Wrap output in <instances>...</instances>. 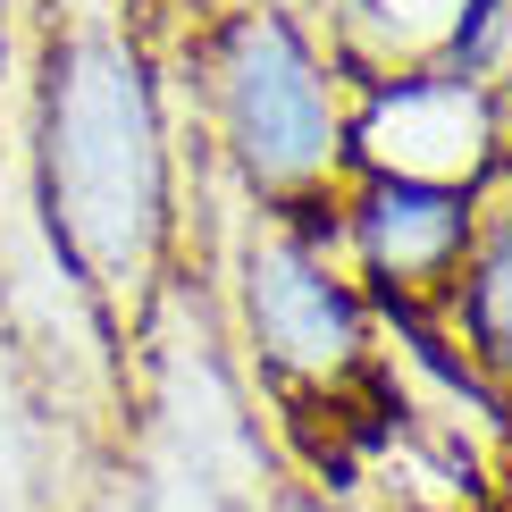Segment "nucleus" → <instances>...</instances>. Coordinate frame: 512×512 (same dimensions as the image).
Instances as JSON below:
<instances>
[{
    "label": "nucleus",
    "instance_id": "1",
    "mask_svg": "<svg viewBox=\"0 0 512 512\" xmlns=\"http://www.w3.org/2000/svg\"><path fill=\"white\" fill-rule=\"evenodd\" d=\"M26 42V152L42 219L84 277L101 328L135 361V336L185 269L177 118L160 93L143 0H26Z\"/></svg>",
    "mask_w": 512,
    "mask_h": 512
},
{
    "label": "nucleus",
    "instance_id": "2",
    "mask_svg": "<svg viewBox=\"0 0 512 512\" xmlns=\"http://www.w3.org/2000/svg\"><path fill=\"white\" fill-rule=\"evenodd\" d=\"M168 118L194 152L277 219H328L353 185V84L286 9L152 17Z\"/></svg>",
    "mask_w": 512,
    "mask_h": 512
},
{
    "label": "nucleus",
    "instance_id": "3",
    "mask_svg": "<svg viewBox=\"0 0 512 512\" xmlns=\"http://www.w3.org/2000/svg\"><path fill=\"white\" fill-rule=\"evenodd\" d=\"M143 512H277V445L252 412L202 286L177 269L152 328L135 336V437H126Z\"/></svg>",
    "mask_w": 512,
    "mask_h": 512
},
{
    "label": "nucleus",
    "instance_id": "4",
    "mask_svg": "<svg viewBox=\"0 0 512 512\" xmlns=\"http://www.w3.org/2000/svg\"><path fill=\"white\" fill-rule=\"evenodd\" d=\"M336 252H345L361 303H387L395 319L445 311L462 261H471V227L479 202L471 194H437V185H395V177H353L345 202L328 210Z\"/></svg>",
    "mask_w": 512,
    "mask_h": 512
},
{
    "label": "nucleus",
    "instance_id": "5",
    "mask_svg": "<svg viewBox=\"0 0 512 512\" xmlns=\"http://www.w3.org/2000/svg\"><path fill=\"white\" fill-rule=\"evenodd\" d=\"M504 152H512L504 110L487 93H471L462 76H445V68L353 93V177L479 194Z\"/></svg>",
    "mask_w": 512,
    "mask_h": 512
},
{
    "label": "nucleus",
    "instance_id": "6",
    "mask_svg": "<svg viewBox=\"0 0 512 512\" xmlns=\"http://www.w3.org/2000/svg\"><path fill=\"white\" fill-rule=\"evenodd\" d=\"M462 17H471V0H319L311 42L353 93H370V84L445 68Z\"/></svg>",
    "mask_w": 512,
    "mask_h": 512
},
{
    "label": "nucleus",
    "instance_id": "7",
    "mask_svg": "<svg viewBox=\"0 0 512 512\" xmlns=\"http://www.w3.org/2000/svg\"><path fill=\"white\" fill-rule=\"evenodd\" d=\"M118 462L68 437L0 361V512H84Z\"/></svg>",
    "mask_w": 512,
    "mask_h": 512
},
{
    "label": "nucleus",
    "instance_id": "8",
    "mask_svg": "<svg viewBox=\"0 0 512 512\" xmlns=\"http://www.w3.org/2000/svg\"><path fill=\"white\" fill-rule=\"evenodd\" d=\"M471 202H479V227H471V261L445 294V319L462 336V361L496 395H512V152L496 160V177Z\"/></svg>",
    "mask_w": 512,
    "mask_h": 512
},
{
    "label": "nucleus",
    "instance_id": "9",
    "mask_svg": "<svg viewBox=\"0 0 512 512\" xmlns=\"http://www.w3.org/2000/svg\"><path fill=\"white\" fill-rule=\"evenodd\" d=\"M328 504V496H319ZM328 512H487V496H412V487H387V496H370V504H328Z\"/></svg>",
    "mask_w": 512,
    "mask_h": 512
},
{
    "label": "nucleus",
    "instance_id": "10",
    "mask_svg": "<svg viewBox=\"0 0 512 512\" xmlns=\"http://www.w3.org/2000/svg\"><path fill=\"white\" fill-rule=\"evenodd\" d=\"M277 471H286V462H277ZM277 512H328V504H319L311 487H294V479H277Z\"/></svg>",
    "mask_w": 512,
    "mask_h": 512
},
{
    "label": "nucleus",
    "instance_id": "11",
    "mask_svg": "<svg viewBox=\"0 0 512 512\" xmlns=\"http://www.w3.org/2000/svg\"><path fill=\"white\" fill-rule=\"evenodd\" d=\"M0 34H9V0H0Z\"/></svg>",
    "mask_w": 512,
    "mask_h": 512
},
{
    "label": "nucleus",
    "instance_id": "12",
    "mask_svg": "<svg viewBox=\"0 0 512 512\" xmlns=\"http://www.w3.org/2000/svg\"><path fill=\"white\" fill-rule=\"evenodd\" d=\"M487 512H512V496H504V504H487Z\"/></svg>",
    "mask_w": 512,
    "mask_h": 512
}]
</instances>
